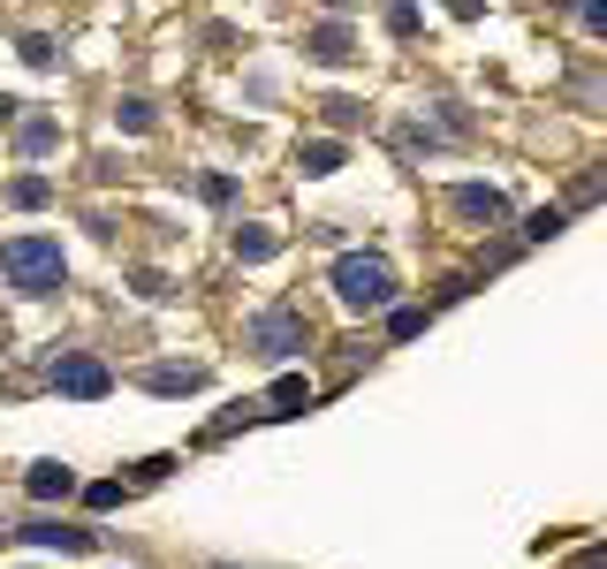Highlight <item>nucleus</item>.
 Segmentation results:
<instances>
[{"mask_svg": "<svg viewBox=\"0 0 607 569\" xmlns=\"http://www.w3.org/2000/svg\"><path fill=\"white\" fill-rule=\"evenodd\" d=\"M456 213L494 228V220H509V198H501V190H486V182H464V190H456Z\"/></svg>", "mask_w": 607, "mask_h": 569, "instance_id": "nucleus-5", "label": "nucleus"}, {"mask_svg": "<svg viewBox=\"0 0 607 569\" xmlns=\"http://www.w3.org/2000/svg\"><path fill=\"white\" fill-rule=\"evenodd\" d=\"M311 53H319V61H349V31L342 23H319V31H311Z\"/></svg>", "mask_w": 607, "mask_h": 569, "instance_id": "nucleus-12", "label": "nucleus"}, {"mask_svg": "<svg viewBox=\"0 0 607 569\" xmlns=\"http://www.w3.org/2000/svg\"><path fill=\"white\" fill-rule=\"evenodd\" d=\"M304 402H311V380H297V372L273 380V410H304Z\"/></svg>", "mask_w": 607, "mask_h": 569, "instance_id": "nucleus-13", "label": "nucleus"}, {"mask_svg": "<svg viewBox=\"0 0 607 569\" xmlns=\"http://www.w3.org/2000/svg\"><path fill=\"white\" fill-rule=\"evenodd\" d=\"M31 501H69V493H77V471H69V463H31Z\"/></svg>", "mask_w": 607, "mask_h": 569, "instance_id": "nucleus-6", "label": "nucleus"}, {"mask_svg": "<svg viewBox=\"0 0 607 569\" xmlns=\"http://www.w3.org/2000/svg\"><path fill=\"white\" fill-rule=\"evenodd\" d=\"M0 273H8V289H23V297H53L61 289V243H46V236H16V243H0Z\"/></svg>", "mask_w": 607, "mask_h": 569, "instance_id": "nucleus-1", "label": "nucleus"}, {"mask_svg": "<svg viewBox=\"0 0 607 569\" xmlns=\"http://www.w3.org/2000/svg\"><path fill=\"white\" fill-rule=\"evenodd\" d=\"M531 243H547V236H563V213H531V228H524Z\"/></svg>", "mask_w": 607, "mask_h": 569, "instance_id": "nucleus-17", "label": "nucleus"}, {"mask_svg": "<svg viewBox=\"0 0 607 569\" xmlns=\"http://www.w3.org/2000/svg\"><path fill=\"white\" fill-rule=\"evenodd\" d=\"M388 335H395V342H410V335H426V311H410V305H402V311L388 319Z\"/></svg>", "mask_w": 607, "mask_h": 569, "instance_id": "nucleus-15", "label": "nucleus"}, {"mask_svg": "<svg viewBox=\"0 0 607 569\" xmlns=\"http://www.w3.org/2000/svg\"><path fill=\"white\" fill-rule=\"evenodd\" d=\"M84 501H91V509H115V501H122V486L99 479V486H84Z\"/></svg>", "mask_w": 607, "mask_h": 569, "instance_id": "nucleus-18", "label": "nucleus"}, {"mask_svg": "<svg viewBox=\"0 0 607 569\" xmlns=\"http://www.w3.org/2000/svg\"><path fill=\"white\" fill-rule=\"evenodd\" d=\"M46 198H53V182H46V176H16V182H8V206H23V213L46 206Z\"/></svg>", "mask_w": 607, "mask_h": 569, "instance_id": "nucleus-11", "label": "nucleus"}, {"mask_svg": "<svg viewBox=\"0 0 607 569\" xmlns=\"http://www.w3.org/2000/svg\"><path fill=\"white\" fill-rule=\"evenodd\" d=\"M585 31H600V39H607V0H600V8H585Z\"/></svg>", "mask_w": 607, "mask_h": 569, "instance_id": "nucleus-20", "label": "nucleus"}, {"mask_svg": "<svg viewBox=\"0 0 607 569\" xmlns=\"http://www.w3.org/2000/svg\"><path fill=\"white\" fill-rule=\"evenodd\" d=\"M23 61H31V69H53V39H23Z\"/></svg>", "mask_w": 607, "mask_h": 569, "instance_id": "nucleus-19", "label": "nucleus"}, {"mask_svg": "<svg viewBox=\"0 0 607 569\" xmlns=\"http://www.w3.org/2000/svg\"><path fill=\"white\" fill-rule=\"evenodd\" d=\"M23 539L31 547H61V555H91V531H77V525H23Z\"/></svg>", "mask_w": 607, "mask_h": 569, "instance_id": "nucleus-8", "label": "nucleus"}, {"mask_svg": "<svg viewBox=\"0 0 607 569\" xmlns=\"http://www.w3.org/2000/svg\"><path fill=\"white\" fill-rule=\"evenodd\" d=\"M145 388L152 395H190V388H206V372H198V365H152Z\"/></svg>", "mask_w": 607, "mask_h": 569, "instance_id": "nucleus-9", "label": "nucleus"}, {"mask_svg": "<svg viewBox=\"0 0 607 569\" xmlns=\"http://www.w3.org/2000/svg\"><path fill=\"white\" fill-rule=\"evenodd\" d=\"M115 122H122V130H152V107H145V99H122Z\"/></svg>", "mask_w": 607, "mask_h": 569, "instance_id": "nucleus-16", "label": "nucleus"}, {"mask_svg": "<svg viewBox=\"0 0 607 569\" xmlns=\"http://www.w3.org/2000/svg\"><path fill=\"white\" fill-rule=\"evenodd\" d=\"M236 259H243V266L273 259V228H236Z\"/></svg>", "mask_w": 607, "mask_h": 569, "instance_id": "nucleus-10", "label": "nucleus"}, {"mask_svg": "<svg viewBox=\"0 0 607 569\" xmlns=\"http://www.w3.org/2000/svg\"><path fill=\"white\" fill-rule=\"evenodd\" d=\"M349 152H342V137H311V144H297V168L304 176H335Z\"/></svg>", "mask_w": 607, "mask_h": 569, "instance_id": "nucleus-7", "label": "nucleus"}, {"mask_svg": "<svg viewBox=\"0 0 607 569\" xmlns=\"http://www.w3.org/2000/svg\"><path fill=\"white\" fill-rule=\"evenodd\" d=\"M46 144H53V122H46V114H31V122H23V152H31V160H39Z\"/></svg>", "mask_w": 607, "mask_h": 569, "instance_id": "nucleus-14", "label": "nucleus"}, {"mask_svg": "<svg viewBox=\"0 0 607 569\" xmlns=\"http://www.w3.org/2000/svg\"><path fill=\"white\" fill-rule=\"evenodd\" d=\"M304 342H311V327H304V311H289V305H273V311L251 319V350L259 357H297Z\"/></svg>", "mask_w": 607, "mask_h": 569, "instance_id": "nucleus-3", "label": "nucleus"}, {"mask_svg": "<svg viewBox=\"0 0 607 569\" xmlns=\"http://www.w3.org/2000/svg\"><path fill=\"white\" fill-rule=\"evenodd\" d=\"M0 122H16V99H0Z\"/></svg>", "mask_w": 607, "mask_h": 569, "instance_id": "nucleus-21", "label": "nucleus"}, {"mask_svg": "<svg viewBox=\"0 0 607 569\" xmlns=\"http://www.w3.org/2000/svg\"><path fill=\"white\" fill-rule=\"evenodd\" d=\"M53 388H61V395H77V402H99V395L115 388V372H107L99 357L69 350V357H53Z\"/></svg>", "mask_w": 607, "mask_h": 569, "instance_id": "nucleus-4", "label": "nucleus"}, {"mask_svg": "<svg viewBox=\"0 0 607 569\" xmlns=\"http://www.w3.org/2000/svg\"><path fill=\"white\" fill-rule=\"evenodd\" d=\"M335 297H342L349 311L395 305V266L380 259V251H342V259H335Z\"/></svg>", "mask_w": 607, "mask_h": 569, "instance_id": "nucleus-2", "label": "nucleus"}]
</instances>
